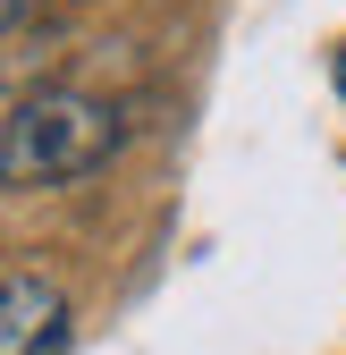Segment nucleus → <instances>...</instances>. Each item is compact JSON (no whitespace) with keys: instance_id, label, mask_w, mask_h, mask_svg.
Here are the masks:
<instances>
[{"instance_id":"1","label":"nucleus","mask_w":346,"mask_h":355,"mask_svg":"<svg viewBox=\"0 0 346 355\" xmlns=\"http://www.w3.org/2000/svg\"><path fill=\"white\" fill-rule=\"evenodd\" d=\"M118 144V110L76 94V85H42V94H17L9 119H0V178L9 195H42V187H76L93 178Z\"/></svg>"},{"instance_id":"2","label":"nucleus","mask_w":346,"mask_h":355,"mask_svg":"<svg viewBox=\"0 0 346 355\" xmlns=\"http://www.w3.org/2000/svg\"><path fill=\"white\" fill-rule=\"evenodd\" d=\"M0 347H9V355H60L68 347V296L51 279L17 271L9 296H0Z\"/></svg>"},{"instance_id":"3","label":"nucleus","mask_w":346,"mask_h":355,"mask_svg":"<svg viewBox=\"0 0 346 355\" xmlns=\"http://www.w3.org/2000/svg\"><path fill=\"white\" fill-rule=\"evenodd\" d=\"M9 9V34H26V17H34V0H0Z\"/></svg>"},{"instance_id":"4","label":"nucleus","mask_w":346,"mask_h":355,"mask_svg":"<svg viewBox=\"0 0 346 355\" xmlns=\"http://www.w3.org/2000/svg\"><path fill=\"white\" fill-rule=\"evenodd\" d=\"M338 94H346V42H338Z\"/></svg>"}]
</instances>
